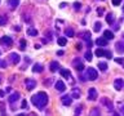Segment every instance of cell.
<instances>
[{
  "instance_id": "cell-39",
  "label": "cell",
  "mask_w": 124,
  "mask_h": 116,
  "mask_svg": "<svg viewBox=\"0 0 124 116\" xmlns=\"http://www.w3.org/2000/svg\"><path fill=\"white\" fill-rule=\"evenodd\" d=\"M22 108H27V102H26L25 99L22 101Z\"/></svg>"
},
{
  "instance_id": "cell-41",
  "label": "cell",
  "mask_w": 124,
  "mask_h": 116,
  "mask_svg": "<svg viewBox=\"0 0 124 116\" xmlns=\"http://www.w3.org/2000/svg\"><path fill=\"white\" fill-rule=\"evenodd\" d=\"M120 111H122V114H124V106L120 107Z\"/></svg>"
},
{
  "instance_id": "cell-15",
  "label": "cell",
  "mask_w": 124,
  "mask_h": 116,
  "mask_svg": "<svg viewBox=\"0 0 124 116\" xmlns=\"http://www.w3.org/2000/svg\"><path fill=\"white\" fill-rule=\"evenodd\" d=\"M18 4H19V0H8V7L10 9H16L18 7Z\"/></svg>"
},
{
  "instance_id": "cell-22",
  "label": "cell",
  "mask_w": 124,
  "mask_h": 116,
  "mask_svg": "<svg viewBox=\"0 0 124 116\" xmlns=\"http://www.w3.org/2000/svg\"><path fill=\"white\" fill-rule=\"evenodd\" d=\"M71 97H74V98H80V90L78 88H74L72 89V93H71Z\"/></svg>"
},
{
  "instance_id": "cell-31",
  "label": "cell",
  "mask_w": 124,
  "mask_h": 116,
  "mask_svg": "<svg viewBox=\"0 0 124 116\" xmlns=\"http://www.w3.org/2000/svg\"><path fill=\"white\" fill-rule=\"evenodd\" d=\"M7 25V18L4 15H0V26H4Z\"/></svg>"
},
{
  "instance_id": "cell-1",
  "label": "cell",
  "mask_w": 124,
  "mask_h": 116,
  "mask_svg": "<svg viewBox=\"0 0 124 116\" xmlns=\"http://www.w3.org/2000/svg\"><path fill=\"white\" fill-rule=\"evenodd\" d=\"M48 101H49V98H48V94L45 92H39L35 95L31 97V103L35 107H38L39 110H43L48 104Z\"/></svg>"
},
{
  "instance_id": "cell-34",
  "label": "cell",
  "mask_w": 124,
  "mask_h": 116,
  "mask_svg": "<svg viewBox=\"0 0 124 116\" xmlns=\"http://www.w3.org/2000/svg\"><path fill=\"white\" fill-rule=\"evenodd\" d=\"M80 7H81V5H80V3H79V1L74 3V8H75L76 10H79V9H80Z\"/></svg>"
},
{
  "instance_id": "cell-6",
  "label": "cell",
  "mask_w": 124,
  "mask_h": 116,
  "mask_svg": "<svg viewBox=\"0 0 124 116\" xmlns=\"http://www.w3.org/2000/svg\"><path fill=\"white\" fill-rule=\"evenodd\" d=\"M81 37H83L84 40L87 41V44H88L87 46H88V48H91V46H92V41H91V32H89V31H85L84 34H81Z\"/></svg>"
},
{
  "instance_id": "cell-10",
  "label": "cell",
  "mask_w": 124,
  "mask_h": 116,
  "mask_svg": "<svg viewBox=\"0 0 124 116\" xmlns=\"http://www.w3.org/2000/svg\"><path fill=\"white\" fill-rule=\"evenodd\" d=\"M56 89H57V90H60V92H65L66 90V85H65L63 81L58 80L57 83H56Z\"/></svg>"
},
{
  "instance_id": "cell-3",
  "label": "cell",
  "mask_w": 124,
  "mask_h": 116,
  "mask_svg": "<svg viewBox=\"0 0 124 116\" xmlns=\"http://www.w3.org/2000/svg\"><path fill=\"white\" fill-rule=\"evenodd\" d=\"M94 54H96L97 57H106V58H108V59L111 58V53L108 52V50H103V49H101V48L96 49L94 50Z\"/></svg>"
},
{
  "instance_id": "cell-25",
  "label": "cell",
  "mask_w": 124,
  "mask_h": 116,
  "mask_svg": "<svg viewBox=\"0 0 124 116\" xmlns=\"http://www.w3.org/2000/svg\"><path fill=\"white\" fill-rule=\"evenodd\" d=\"M27 35H30V36H36V35H38V31L35 30V29H31V27H30V29L27 30Z\"/></svg>"
},
{
  "instance_id": "cell-5",
  "label": "cell",
  "mask_w": 124,
  "mask_h": 116,
  "mask_svg": "<svg viewBox=\"0 0 124 116\" xmlns=\"http://www.w3.org/2000/svg\"><path fill=\"white\" fill-rule=\"evenodd\" d=\"M12 43H13V40H12V37L10 36H1L0 37V44H3V45H7V46H9L12 45Z\"/></svg>"
},
{
  "instance_id": "cell-13",
  "label": "cell",
  "mask_w": 124,
  "mask_h": 116,
  "mask_svg": "<svg viewBox=\"0 0 124 116\" xmlns=\"http://www.w3.org/2000/svg\"><path fill=\"white\" fill-rule=\"evenodd\" d=\"M123 79H116L115 81H114V87H115V89L116 90H122V88H123Z\"/></svg>"
},
{
  "instance_id": "cell-45",
  "label": "cell",
  "mask_w": 124,
  "mask_h": 116,
  "mask_svg": "<svg viewBox=\"0 0 124 116\" xmlns=\"http://www.w3.org/2000/svg\"><path fill=\"white\" fill-rule=\"evenodd\" d=\"M123 39H124V35H123Z\"/></svg>"
},
{
  "instance_id": "cell-24",
  "label": "cell",
  "mask_w": 124,
  "mask_h": 116,
  "mask_svg": "<svg viewBox=\"0 0 124 116\" xmlns=\"http://www.w3.org/2000/svg\"><path fill=\"white\" fill-rule=\"evenodd\" d=\"M65 35H66V36H69V37H72L74 35H75V32H74L72 29H66L65 30Z\"/></svg>"
},
{
  "instance_id": "cell-36",
  "label": "cell",
  "mask_w": 124,
  "mask_h": 116,
  "mask_svg": "<svg viewBox=\"0 0 124 116\" xmlns=\"http://www.w3.org/2000/svg\"><path fill=\"white\" fill-rule=\"evenodd\" d=\"M91 115H100V110H98V108L92 110V111H91Z\"/></svg>"
},
{
  "instance_id": "cell-21",
  "label": "cell",
  "mask_w": 124,
  "mask_h": 116,
  "mask_svg": "<svg viewBox=\"0 0 124 116\" xmlns=\"http://www.w3.org/2000/svg\"><path fill=\"white\" fill-rule=\"evenodd\" d=\"M43 70H44V67H43L40 63H36V65L32 67V71H34V72H43Z\"/></svg>"
},
{
  "instance_id": "cell-44",
  "label": "cell",
  "mask_w": 124,
  "mask_h": 116,
  "mask_svg": "<svg viewBox=\"0 0 124 116\" xmlns=\"http://www.w3.org/2000/svg\"><path fill=\"white\" fill-rule=\"evenodd\" d=\"M123 87H124V83H123Z\"/></svg>"
},
{
  "instance_id": "cell-37",
  "label": "cell",
  "mask_w": 124,
  "mask_h": 116,
  "mask_svg": "<svg viewBox=\"0 0 124 116\" xmlns=\"http://www.w3.org/2000/svg\"><path fill=\"white\" fill-rule=\"evenodd\" d=\"M120 1L122 0H112V5H115V7H118L119 4H120Z\"/></svg>"
},
{
  "instance_id": "cell-16",
  "label": "cell",
  "mask_w": 124,
  "mask_h": 116,
  "mask_svg": "<svg viewBox=\"0 0 124 116\" xmlns=\"http://www.w3.org/2000/svg\"><path fill=\"white\" fill-rule=\"evenodd\" d=\"M10 59H12V63H13V65H17L18 63V62H19V56H18V54L17 53H10Z\"/></svg>"
},
{
  "instance_id": "cell-47",
  "label": "cell",
  "mask_w": 124,
  "mask_h": 116,
  "mask_svg": "<svg viewBox=\"0 0 124 116\" xmlns=\"http://www.w3.org/2000/svg\"><path fill=\"white\" fill-rule=\"evenodd\" d=\"M102 1H105V0H102Z\"/></svg>"
},
{
  "instance_id": "cell-17",
  "label": "cell",
  "mask_w": 124,
  "mask_h": 116,
  "mask_svg": "<svg viewBox=\"0 0 124 116\" xmlns=\"http://www.w3.org/2000/svg\"><path fill=\"white\" fill-rule=\"evenodd\" d=\"M71 98H72V97H70V95H63V97H62V104H65V106H70V104H71Z\"/></svg>"
},
{
  "instance_id": "cell-42",
  "label": "cell",
  "mask_w": 124,
  "mask_h": 116,
  "mask_svg": "<svg viewBox=\"0 0 124 116\" xmlns=\"http://www.w3.org/2000/svg\"><path fill=\"white\" fill-rule=\"evenodd\" d=\"M0 97H4V92L3 90H0Z\"/></svg>"
},
{
  "instance_id": "cell-35",
  "label": "cell",
  "mask_w": 124,
  "mask_h": 116,
  "mask_svg": "<svg viewBox=\"0 0 124 116\" xmlns=\"http://www.w3.org/2000/svg\"><path fill=\"white\" fill-rule=\"evenodd\" d=\"M4 107H5V106H4V103L1 102V103H0V111H1L3 115H5V110H4Z\"/></svg>"
},
{
  "instance_id": "cell-33",
  "label": "cell",
  "mask_w": 124,
  "mask_h": 116,
  "mask_svg": "<svg viewBox=\"0 0 124 116\" xmlns=\"http://www.w3.org/2000/svg\"><path fill=\"white\" fill-rule=\"evenodd\" d=\"M0 67H1V68H5V67H7V62L3 61V59H0Z\"/></svg>"
},
{
  "instance_id": "cell-20",
  "label": "cell",
  "mask_w": 124,
  "mask_h": 116,
  "mask_svg": "<svg viewBox=\"0 0 124 116\" xmlns=\"http://www.w3.org/2000/svg\"><path fill=\"white\" fill-rule=\"evenodd\" d=\"M114 32H111V31H108V30H106V31H103V37L105 39H107V40H110V39H114Z\"/></svg>"
},
{
  "instance_id": "cell-23",
  "label": "cell",
  "mask_w": 124,
  "mask_h": 116,
  "mask_svg": "<svg viewBox=\"0 0 124 116\" xmlns=\"http://www.w3.org/2000/svg\"><path fill=\"white\" fill-rule=\"evenodd\" d=\"M106 22L110 23V25H112V23H114V14H112V13H108V14L106 15Z\"/></svg>"
},
{
  "instance_id": "cell-12",
  "label": "cell",
  "mask_w": 124,
  "mask_h": 116,
  "mask_svg": "<svg viewBox=\"0 0 124 116\" xmlns=\"http://www.w3.org/2000/svg\"><path fill=\"white\" fill-rule=\"evenodd\" d=\"M19 99V93H13V94H10L9 95V98H8V101H9V103H14V102H17V101Z\"/></svg>"
},
{
  "instance_id": "cell-18",
  "label": "cell",
  "mask_w": 124,
  "mask_h": 116,
  "mask_svg": "<svg viewBox=\"0 0 124 116\" xmlns=\"http://www.w3.org/2000/svg\"><path fill=\"white\" fill-rule=\"evenodd\" d=\"M50 71H52V72H56L57 71V70L58 68H60V63H58V62L57 61H53V62H50Z\"/></svg>"
},
{
  "instance_id": "cell-48",
  "label": "cell",
  "mask_w": 124,
  "mask_h": 116,
  "mask_svg": "<svg viewBox=\"0 0 124 116\" xmlns=\"http://www.w3.org/2000/svg\"><path fill=\"white\" fill-rule=\"evenodd\" d=\"M0 54H1V52H0Z\"/></svg>"
},
{
  "instance_id": "cell-29",
  "label": "cell",
  "mask_w": 124,
  "mask_h": 116,
  "mask_svg": "<svg viewBox=\"0 0 124 116\" xmlns=\"http://www.w3.org/2000/svg\"><path fill=\"white\" fill-rule=\"evenodd\" d=\"M100 30H101V22H96L94 27H93V31H94V32H98Z\"/></svg>"
},
{
  "instance_id": "cell-28",
  "label": "cell",
  "mask_w": 124,
  "mask_h": 116,
  "mask_svg": "<svg viewBox=\"0 0 124 116\" xmlns=\"http://www.w3.org/2000/svg\"><path fill=\"white\" fill-rule=\"evenodd\" d=\"M19 49H21V50L26 49V40H25V39H22V40L19 41Z\"/></svg>"
},
{
  "instance_id": "cell-26",
  "label": "cell",
  "mask_w": 124,
  "mask_h": 116,
  "mask_svg": "<svg viewBox=\"0 0 124 116\" xmlns=\"http://www.w3.org/2000/svg\"><path fill=\"white\" fill-rule=\"evenodd\" d=\"M57 43H58V45H66V43H67V40H66V37H58V40H57Z\"/></svg>"
},
{
  "instance_id": "cell-8",
  "label": "cell",
  "mask_w": 124,
  "mask_h": 116,
  "mask_svg": "<svg viewBox=\"0 0 124 116\" xmlns=\"http://www.w3.org/2000/svg\"><path fill=\"white\" fill-rule=\"evenodd\" d=\"M26 88L27 90H31V89H34L35 87H36V81L35 80H31V79H26Z\"/></svg>"
},
{
  "instance_id": "cell-43",
  "label": "cell",
  "mask_w": 124,
  "mask_h": 116,
  "mask_svg": "<svg viewBox=\"0 0 124 116\" xmlns=\"http://www.w3.org/2000/svg\"><path fill=\"white\" fill-rule=\"evenodd\" d=\"M0 83H1V76H0Z\"/></svg>"
},
{
  "instance_id": "cell-4",
  "label": "cell",
  "mask_w": 124,
  "mask_h": 116,
  "mask_svg": "<svg viewBox=\"0 0 124 116\" xmlns=\"http://www.w3.org/2000/svg\"><path fill=\"white\" fill-rule=\"evenodd\" d=\"M72 65L75 66V68L78 70V71H81V70H84V63L81 62L80 58H75V59H74V62H72Z\"/></svg>"
},
{
  "instance_id": "cell-7",
  "label": "cell",
  "mask_w": 124,
  "mask_h": 116,
  "mask_svg": "<svg viewBox=\"0 0 124 116\" xmlns=\"http://www.w3.org/2000/svg\"><path fill=\"white\" fill-rule=\"evenodd\" d=\"M88 99L89 101H96L97 99V90L94 88H91L88 90Z\"/></svg>"
},
{
  "instance_id": "cell-9",
  "label": "cell",
  "mask_w": 124,
  "mask_h": 116,
  "mask_svg": "<svg viewBox=\"0 0 124 116\" xmlns=\"http://www.w3.org/2000/svg\"><path fill=\"white\" fill-rule=\"evenodd\" d=\"M115 49H116V52H118V53L123 54V53H124V40H123V41H118V43H116Z\"/></svg>"
},
{
  "instance_id": "cell-32",
  "label": "cell",
  "mask_w": 124,
  "mask_h": 116,
  "mask_svg": "<svg viewBox=\"0 0 124 116\" xmlns=\"http://www.w3.org/2000/svg\"><path fill=\"white\" fill-rule=\"evenodd\" d=\"M97 12H98V15H100V17H102V15H103V13H105V8L100 7L98 9H97Z\"/></svg>"
},
{
  "instance_id": "cell-27",
  "label": "cell",
  "mask_w": 124,
  "mask_h": 116,
  "mask_svg": "<svg viewBox=\"0 0 124 116\" xmlns=\"http://www.w3.org/2000/svg\"><path fill=\"white\" fill-rule=\"evenodd\" d=\"M98 68L102 70V71H106V70H107V63H105V62H100V63H98Z\"/></svg>"
},
{
  "instance_id": "cell-2",
  "label": "cell",
  "mask_w": 124,
  "mask_h": 116,
  "mask_svg": "<svg viewBox=\"0 0 124 116\" xmlns=\"http://www.w3.org/2000/svg\"><path fill=\"white\" fill-rule=\"evenodd\" d=\"M87 80H97V77H98V73H97V71L94 68H92V67H89L87 70Z\"/></svg>"
},
{
  "instance_id": "cell-19",
  "label": "cell",
  "mask_w": 124,
  "mask_h": 116,
  "mask_svg": "<svg viewBox=\"0 0 124 116\" xmlns=\"http://www.w3.org/2000/svg\"><path fill=\"white\" fill-rule=\"evenodd\" d=\"M96 44H97V45H100V46L107 45V39H105V37H98V39L96 40Z\"/></svg>"
},
{
  "instance_id": "cell-30",
  "label": "cell",
  "mask_w": 124,
  "mask_h": 116,
  "mask_svg": "<svg viewBox=\"0 0 124 116\" xmlns=\"http://www.w3.org/2000/svg\"><path fill=\"white\" fill-rule=\"evenodd\" d=\"M84 57H85V59H87L88 62L92 61V53L89 52V50H88V52H85V56H84Z\"/></svg>"
},
{
  "instance_id": "cell-46",
  "label": "cell",
  "mask_w": 124,
  "mask_h": 116,
  "mask_svg": "<svg viewBox=\"0 0 124 116\" xmlns=\"http://www.w3.org/2000/svg\"><path fill=\"white\" fill-rule=\"evenodd\" d=\"M123 10H124V7H123Z\"/></svg>"
},
{
  "instance_id": "cell-11",
  "label": "cell",
  "mask_w": 124,
  "mask_h": 116,
  "mask_svg": "<svg viewBox=\"0 0 124 116\" xmlns=\"http://www.w3.org/2000/svg\"><path fill=\"white\" fill-rule=\"evenodd\" d=\"M101 102H102V104H106V106H107V108H108V110H110V112H111V114H114V115H118V114H116L115 111H112V104H111V102H110V101H108V99L103 98L102 101H101Z\"/></svg>"
},
{
  "instance_id": "cell-40",
  "label": "cell",
  "mask_w": 124,
  "mask_h": 116,
  "mask_svg": "<svg viewBox=\"0 0 124 116\" xmlns=\"http://www.w3.org/2000/svg\"><path fill=\"white\" fill-rule=\"evenodd\" d=\"M57 54H58V56H63V52H61V50H60V52H57Z\"/></svg>"
},
{
  "instance_id": "cell-38",
  "label": "cell",
  "mask_w": 124,
  "mask_h": 116,
  "mask_svg": "<svg viewBox=\"0 0 124 116\" xmlns=\"http://www.w3.org/2000/svg\"><path fill=\"white\" fill-rule=\"evenodd\" d=\"M81 108H83V106H78V108H76V111H75V114H80Z\"/></svg>"
},
{
  "instance_id": "cell-14",
  "label": "cell",
  "mask_w": 124,
  "mask_h": 116,
  "mask_svg": "<svg viewBox=\"0 0 124 116\" xmlns=\"http://www.w3.org/2000/svg\"><path fill=\"white\" fill-rule=\"evenodd\" d=\"M60 73H61V76L65 77V79H70V76H71L70 70H66V68H61L60 70Z\"/></svg>"
}]
</instances>
